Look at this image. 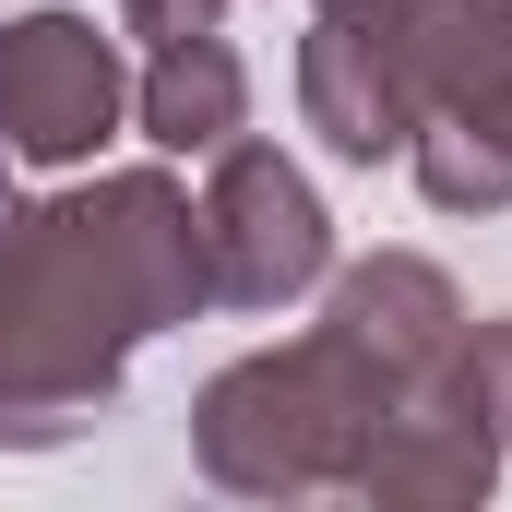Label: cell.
Listing matches in <instances>:
<instances>
[{"instance_id":"7","label":"cell","mask_w":512,"mask_h":512,"mask_svg":"<svg viewBox=\"0 0 512 512\" xmlns=\"http://www.w3.org/2000/svg\"><path fill=\"white\" fill-rule=\"evenodd\" d=\"M501 477V441H489V417L465 405V393H405L382 429H370V453H358V501H393V512H429V501H477Z\"/></svg>"},{"instance_id":"9","label":"cell","mask_w":512,"mask_h":512,"mask_svg":"<svg viewBox=\"0 0 512 512\" xmlns=\"http://www.w3.org/2000/svg\"><path fill=\"white\" fill-rule=\"evenodd\" d=\"M131 120H143V143H167V155L239 143V131H251V72H239V48H227V36H167V48L143 60V84H131Z\"/></svg>"},{"instance_id":"10","label":"cell","mask_w":512,"mask_h":512,"mask_svg":"<svg viewBox=\"0 0 512 512\" xmlns=\"http://www.w3.org/2000/svg\"><path fill=\"white\" fill-rule=\"evenodd\" d=\"M453 393L489 417V441L512 453V310L501 322H465V358H453Z\"/></svg>"},{"instance_id":"6","label":"cell","mask_w":512,"mask_h":512,"mask_svg":"<svg viewBox=\"0 0 512 512\" xmlns=\"http://www.w3.org/2000/svg\"><path fill=\"white\" fill-rule=\"evenodd\" d=\"M322 322L382 370L393 393H441L453 382V358H465V298H453V274L429 251H370L334 274V298H322Z\"/></svg>"},{"instance_id":"5","label":"cell","mask_w":512,"mask_h":512,"mask_svg":"<svg viewBox=\"0 0 512 512\" xmlns=\"http://www.w3.org/2000/svg\"><path fill=\"white\" fill-rule=\"evenodd\" d=\"M131 120V72L96 36V12H24L0 24V131L24 167H84Z\"/></svg>"},{"instance_id":"2","label":"cell","mask_w":512,"mask_h":512,"mask_svg":"<svg viewBox=\"0 0 512 512\" xmlns=\"http://www.w3.org/2000/svg\"><path fill=\"white\" fill-rule=\"evenodd\" d=\"M405 393L334 334L310 322L298 346H262L239 370H215L203 405H191V453L215 489L239 501H310V489H358V453Z\"/></svg>"},{"instance_id":"11","label":"cell","mask_w":512,"mask_h":512,"mask_svg":"<svg viewBox=\"0 0 512 512\" xmlns=\"http://www.w3.org/2000/svg\"><path fill=\"white\" fill-rule=\"evenodd\" d=\"M120 24L143 36V48H167V36H215L227 0H120Z\"/></svg>"},{"instance_id":"12","label":"cell","mask_w":512,"mask_h":512,"mask_svg":"<svg viewBox=\"0 0 512 512\" xmlns=\"http://www.w3.org/2000/svg\"><path fill=\"white\" fill-rule=\"evenodd\" d=\"M0 155H12V131H0Z\"/></svg>"},{"instance_id":"4","label":"cell","mask_w":512,"mask_h":512,"mask_svg":"<svg viewBox=\"0 0 512 512\" xmlns=\"http://www.w3.org/2000/svg\"><path fill=\"white\" fill-rule=\"evenodd\" d=\"M203 286L227 298V310H286V298H310L322 274H334V215H322V191L274 155V143H215V179H203Z\"/></svg>"},{"instance_id":"8","label":"cell","mask_w":512,"mask_h":512,"mask_svg":"<svg viewBox=\"0 0 512 512\" xmlns=\"http://www.w3.org/2000/svg\"><path fill=\"white\" fill-rule=\"evenodd\" d=\"M298 108L310 131L346 155V167H382L417 143V96L393 84V60L346 24V12H310V36H298Z\"/></svg>"},{"instance_id":"1","label":"cell","mask_w":512,"mask_h":512,"mask_svg":"<svg viewBox=\"0 0 512 512\" xmlns=\"http://www.w3.org/2000/svg\"><path fill=\"white\" fill-rule=\"evenodd\" d=\"M203 298V215L167 167H108L0 215V453L96 429L131 358Z\"/></svg>"},{"instance_id":"3","label":"cell","mask_w":512,"mask_h":512,"mask_svg":"<svg viewBox=\"0 0 512 512\" xmlns=\"http://www.w3.org/2000/svg\"><path fill=\"white\" fill-rule=\"evenodd\" d=\"M346 12L417 96V191L441 215H501L512 203V0H322Z\"/></svg>"}]
</instances>
